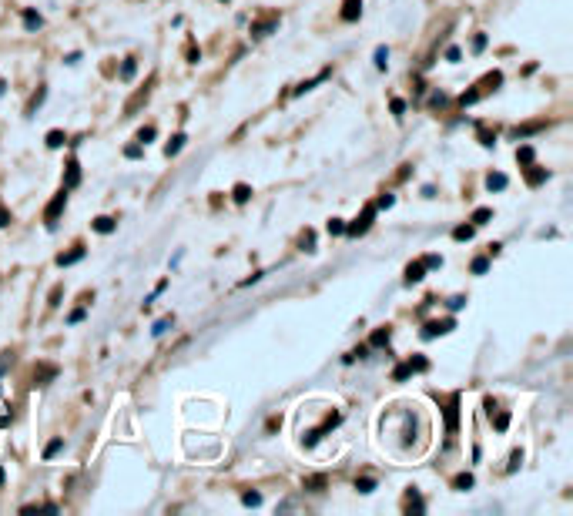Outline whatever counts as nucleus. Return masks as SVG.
Segmentation results:
<instances>
[{"instance_id": "c85d7f7f", "label": "nucleus", "mask_w": 573, "mask_h": 516, "mask_svg": "<svg viewBox=\"0 0 573 516\" xmlns=\"http://www.w3.org/2000/svg\"><path fill=\"white\" fill-rule=\"evenodd\" d=\"M406 506H409V510H419V513L426 510V503H422V496H419L416 490H409V493H406Z\"/></svg>"}, {"instance_id": "7c9ffc66", "label": "nucleus", "mask_w": 573, "mask_h": 516, "mask_svg": "<svg viewBox=\"0 0 573 516\" xmlns=\"http://www.w3.org/2000/svg\"><path fill=\"white\" fill-rule=\"evenodd\" d=\"M61 450H64V439H51V442L44 446V459H54Z\"/></svg>"}, {"instance_id": "5fc2aeb1", "label": "nucleus", "mask_w": 573, "mask_h": 516, "mask_svg": "<svg viewBox=\"0 0 573 516\" xmlns=\"http://www.w3.org/2000/svg\"><path fill=\"white\" fill-rule=\"evenodd\" d=\"M463 305H466V298H463V295L449 298V309H453V312H459V309H463Z\"/></svg>"}, {"instance_id": "603ef678", "label": "nucleus", "mask_w": 573, "mask_h": 516, "mask_svg": "<svg viewBox=\"0 0 573 516\" xmlns=\"http://www.w3.org/2000/svg\"><path fill=\"white\" fill-rule=\"evenodd\" d=\"M520 463H523V452H520V450H513V456H509V473H513V469H516Z\"/></svg>"}, {"instance_id": "72a5a7b5", "label": "nucleus", "mask_w": 573, "mask_h": 516, "mask_svg": "<svg viewBox=\"0 0 573 516\" xmlns=\"http://www.w3.org/2000/svg\"><path fill=\"white\" fill-rule=\"evenodd\" d=\"M248 194H252V188H248V184H235V192H231V198H235L238 205H245V201H248Z\"/></svg>"}, {"instance_id": "b1692460", "label": "nucleus", "mask_w": 573, "mask_h": 516, "mask_svg": "<svg viewBox=\"0 0 573 516\" xmlns=\"http://www.w3.org/2000/svg\"><path fill=\"white\" fill-rule=\"evenodd\" d=\"M473 235H476V225H459V228H453V238L456 242H470Z\"/></svg>"}, {"instance_id": "20e7f679", "label": "nucleus", "mask_w": 573, "mask_h": 516, "mask_svg": "<svg viewBox=\"0 0 573 516\" xmlns=\"http://www.w3.org/2000/svg\"><path fill=\"white\" fill-rule=\"evenodd\" d=\"M426 369H429V362L422 359V356H416V359H409V362H403V365H395L393 379H395V382H403V379H409L412 373H426Z\"/></svg>"}, {"instance_id": "a878e982", "label": "nucleus", "mask_w": 573, "mask_h": 516, "mask_svg": "<svg viewBox=\"0 0 573 516\" xmlns=\"http://www.w3.org/2000/svg\"><path fill=\"white\" fill-rule=\"evenodd\" d=\"M453 490H459V493L473 490V473H459V476L453 479Z\"/></svg>"}, {"instance_id": "dca6fc26", "label": "nucleus", "mask_w": 573, "mask_h": 516, "mask_svg": "<svg viewBox=\"0 0 573 516\" xmlns=\"http://www.w3.org/2000/svg\"><path fill=\"white\" fill-rule=\"evenodd\" d=\"M507 184H509V178L503 175V171H493V175L486 178V188H490V192H503Z\"/></svg>"}, {"instance_id": "a19ab883", "label": "nucleus", "mask_w": 573, "mask_h": 516, "mask_svg": "<svg viewBox=\"0 0 573 516\" xmlns=\"http://www.w3.org/2000/svg\"><path fill=\"white\" fill-rule=\"evenodd\" d=\"M366 352H369V346H359V348H352L349 356H345V362H356V359H366Z\"/></svg>"}, {"instance_id": "f03ea898", "label": "nucleus", "mask_w": 573, "mask_h": 516, "mask_svg": "<svg viewBox=\"0 0 573 516\" xmlns=\"http://www.w3.org/2000/svg\"><path fill=\"white\" fill-rule=\"evenodd\" d=\"M64 208H67V188H61V192L51 198V205L44 208V221H47V228H57V218H61Z\"/></svg>"}, {"instance_id": "4c0bfd02", "label": "nucleus", "mask_w": 573, "mask_h": 516, "mask_svg": "<svg viewBox=\"0 0 573 516\" xmlns=\"http://www.w3.org/2000/svg\"><path fill=\"white\" fill-rule=\"evenodd\" d=\"M497 413V409H493ZM493 426L499 429V433H507V426H509V413H497V419H493Z\"/></svg>"}, {"instance_id": "37998d69", "label": "nucleus", "mask_w": 573, "mask_h": 516, "mask_svg": "<svg viewBox=\"0 0 573 516\" xmlns=\"http://www.w3.org/2000/svg\"><path fill=\"white\" fill-rule=\"evenodd\" d=\"M389 107H393V115H395V117H403V115H406V101H403V98H393V104H389Z\"/></svg>"}, {"instance_id": "4d7b16f0", "label": "nucleus", "mask_w": 573, "mask_h": 516, "mask_svg": "<svg viewBox=\"0 0 573 516\" xmlns=\"http://www.w3.org/2000/svg\"><path fill=\"white\" fill-rule=\"evenodd\" d=\"M429 104H433V107H443V104H446V94H433V98H429Z\"/></svg>"}, {"instance_id": "58836bf2", "label": "nucleus", "mask_w": 573, "mask_h": 516, "mask_svg": "<svg viewBox=\"0 0 573 516\" xmlns=\"http://www.w3.org/2000/svg\"><path fill=\"white\" fill-rule=\"evenodd\" d=\"M419 262L426 265V271H429V269H439V265H443V255H426V258H419Z\"/></svg>"}, {"instance_id": "9b49d317", "label": "nucleus", "mask_w": 573, "mask_h": 516, "mask_svg": "<svg viewBox=\"0 0 573 516\" xmlns=\"http://www.w3.org/2000/svg\"><path fill=\"white\" fill-rule=\"evenodd\" d=\"M84 255H88V252L77 245V248H71V252H61V255H57V265H61V269H67V265H77Z\"/></svg>"}, {"instance_id": "49530a36", "label": "nucleus", "mask_w": 573, "mask_h": 516, "mask_svg": "<svg viewBox=\"0 0 573 516\" xmlns=\"http://www.w3.org/2000/svg\"><path fill=\"white\" fill-rule=\"evenodd\" d=\"M125 155H127V158H141V155H144V148H141V144H127Z\"/></svg>"}, {"instance_id": "bb28decb", "label": "nucleus", "mask_w": 573, "mask_h": 516, "mask_svg": "<svg viewBox=\"0 0 573 516\" xmlns=\"http://www.w3.org/2000/svg\"><path fill=\"white\" fill-rule=\"evenodd\" d=\"M490 218H493V208H476L470 221H473V225H486Z\"/></svg>"}, {"instance_id": "412c9836", "label": "nucleus", "mask_w": 573, "mask_h": 516, "mask_svg": "<svg viewBox=\"0 0 573 516\" xmlns=\"http://www.w3.org/2000/svg\"><path fill=\"white\" fill-rule=\"evenodd\" d=\"M44 98H47V88H37V94H34V98H30V104H27V117L37 115V107L44 104Z\"/></svg>"}, {"instance_id": "6e6d98bb", "label": "nucleus", "mask_w": 573, "mask_h": 516, "mask_svg": "<svg viewBox=\"0 0 573 516\" xmlns=\"http://www.w3.org/2000/svg\"><path fill=\"white\" fill-rule=\"evenodd\" d=\"M7 225H11V211L0 205V228H7Z\"/></svg>"}, {"instance_id": "bf43d9fd", "label": "nucleus", "mask_w": 573, "mask_h": 516, "mask_svg": "<svg viewBox=\"0 0 573 516\" xmlns=\"http://www.w3.org/2000/svg\"><path fill=\"white\" fill-rule=\"evenodd\" d=\"M0 486H4V469H0Z\"/></svg>"}, {"instance_id": "e433bc0d", "label": "nucleus", "mask_w": 573, "mask_h": 516, "mask_svg": "<svg viewBox=\"0 0 573 516\" xmlns=\"http://www.w3.org/2000/svg\"><path fill=\"white\" fill-rule=\"evenodd\" d=\"M480 144H483V148H493V144H497V131L490 134L486 128H480Z\"/></svg>"}, {"instance_id": "5701e85b", "label": "nucleus", "mask_w": 573, "mask_h": 516, "mask_svg": "<svg viewBox=\"0 0 573 516\" xmlns=\"http://www.w3.org/2000/svg\"><path fill=\"white\" fill-rule=\"evenodd\" d=\"M547 124L543 121H533V124H523V128H513V138H526V134H536V131H543Z\"/></svg>"}, {"instance_id": "473e14b6", "label": "nucleus", "mask_w": 573, "mask_h": 516, "mask_svg": "<svg viewBox=\"0 0 573 516\" xmlns=\"http://www.w3.org/2000/svg\"><path fill=\"white\" fill-rule=\"evenodd\" d=\"M64 141H67V138H64V131H57V128L47 131V148H64Z\"/></svg>"}, {"instance_id": "c756f323", "label": "nucleus", "mask_w": 573, "mask_h": 516, "mask_svg": "<svg viewBox=\"0 0 573 516\" xmlns=\"http://www.w3.org/2000/svg\"><path fill=\"white\" fill-rule=\"evenodd\" d=\"M134 71H138V61H134V57H127L125 64H121V81H131V78H134Z\"/></svg>"}, {"instance_id": "0eeeda50", "label": "nucleus", "mask_w": 573, "mask_h": 516, "mask_svg": "<svg viewBox=\"0 0 573 516\" xmlns=\"http://www.w3.org/2000/svg\"><path fill=\"white\" fill-rule=\"evenodd\" d=\"M275 27H279V13H272V17H265V20H255V24H252V37H268Z\"/></svg>"}, {"instance_id": "a18cd8bd", "label": "nucleus", "mask_w": 573, "mask_h": 516, "mask_svg": "<svg viewBox=\"0 0 573 516\" xmlns=\"http://www.w3.org/2000/svg\"><path fill=\"white\" fill-rule=\"evenodd\" d=\"M84 315H88V312H84V309H74V312H71V315H67V322H71V325L84 322Z\"/></svg>"}, {"instance_id": "6e6552de", "label": "nucleus", "mask_w": 573, "mask_h": 516, "mask_svg": "<svg viewBox=\"0 0 573 516\" xmlns=\"http://www.w3.org/2000/svg\"><path fill=\"white\" fill-rule=\"evenodd\" d=\"M339 17H342L345 24L359 20V17H362V0H345V4H342V13H339Z\"/></svg>"}, {"instance_id": "4be33fe9", "label": "nucleus", "mask_w": 573, "mask_h": 516, "mask_svg": "<svg viewBox=\"0 0 573 516\" xmlns=\"http://www.w3.org/2000/svg\"><path fill=\"white\" fill-rule=\"evenodd\" d=\"M185 141H188L185 134H175V138H171V141L165 144V155H168V158H175V155L181 151V148H185Z\"/></svg>"}, {"instance_id": "79ce46f5", "label": "nucleus", "mask_w": 573, "mask_h": 516, "mask_svg": "<svg viewBox=\"0 0 573 516\" xmlns=\"http://www.w3.org/2000/svg\"><path fill=\"white\" fill-rule=\"evenodd\" d=\"M329 235H345V221L342 218H332L329 221Z\"/></svg>"}, {"instance_id": "423d86ee", "label": "nucleus", "mask_w": 573, "mask_h": 516, "mask_svg": "<svg viewBox=\"0 0 573 516\" xmlns=\"http://www.w3.org/2000/svg\"><path fill=\"white\" fill-rule=\"evenodd\" d=\"M453 329H456V322H453V319H443V322H426V325H422V339L446 336V332H453Z\"/></svg>"}, {"instance_id": "de8ad7c7", "label": "nucleus", "mask_w": 573, "mask_h": 516, "mask_svg": "<svg viewBox=\"0 0 573 516\" xmlns=\"http://www.w3.org/2000/svg\"><path fill=\"white\" fill-rule=\"evenodd\" d=\"M395 205V194H382L379 201H376V208H393Z\"/></svg>"}, {"instance_id": "4468645a", "label": "nucleus", "mask_w": 573, "mask_h": 516, "mask_svg": "<svg viewBox=\"0 0 573 516\" xmlns=\"http://www.w3.org/2000/svg\"><path fill=\"white\" fill-rule=\"evenodd\" d=\"M91 225H94V232H98V235H111V232H115V228H117V221H115V218H108V215H101V218H94V221H91Z\"/></svg>"}, {"instance_id": "8fccbe9b", "label": "nucleus", "mask_w": 573, "mask_h": 516, "mask_svg": "<svg viewBox=\"0 0 573 516\" xmlns=\"http://www.w3.org/2000/svg\"><path fill=\"white\" fill-rule=\"evenodd\" d=\"M459 57H463V54H459V47H446V61H449V64H456Z\"/></svg>"}, {"instance_id": "7ed1b4c3", "label": "nucleus", "mask_w": 573, "mask_h": 516, "mask_svg": "<svg viewBox=\"0 0 573 516\" xmlns=\"http://www.w3.org/2000/svg\"><path fill=\"white\" fill-rule=\"evenodd\" d=\"M339 423H342V413H332V416H329V419H325V423H322V426H318V429H308L306 436H302V442H306L308 450H312V446H316L318 439L325 436V433H332V429L339 426Z\"/></svg>"}, {"instance_id": "39448f33", "label": "nucleus", "mask_w": 573, "mask_h": 516, "mask_svg": "<svg viewBox=\"0 0 573 516\" xmlns=\"http://www.w3.org/2000/svg\"><path fill=\"white\" fill-rule=\"evenodd\" d=\"M443 416H446V433H449V436H456V426H459V392H453V396H449Z\"/></svg>"}, {"instance_id": "f257e3e1", "label": "nucleus", "mask_w": 573, "mask_h": 516, "mask_svg": "<svg viewBox=\"0 0 573 516\" xmlns=\"http://www.w3.org/2000/svg\"><path fill=\"white\" fill-rule=\"evenodd\" d=\"M376 211H379V208H376V201H369V205L362 208V215H359L356 221H345V235H349V238L366 235L372 228V221H376Z\"/></svg>"}, {"instance_id": "aec40b11", "label": "nucleus", "mask_w": 573, "mask_h": 516, "mask_svg": "<svg viewBox=\"0 0 573 516\" xmlns=\"http://www.w3.org/2000/svg\"><path fill=\"white\" fill-rule=\"evenodd\" d=\"M499 84H503V74H499V71H493V74H486V78H483V84H480V94H483V90H497Z\"/></svg>"}, {"instance_id": "a211bd4d", "label": "nucleus", "mask_w": 573, "mask_h": 516, "mask_svg": "<svg viewBox=\"0 0 573 516\" xmlns=\"http://www.w3.org/2000/svg\"><path fill=\"white\" fill-rule=\"evenodd\" d=\"M372 64H376V71H386V67H389V47H386V44H379V47H376V54H372Z\"/></svg>"}, {"instance_id": "393cba45", "label": "nucleus", "mask_w": 573, "mask_h": 516, "mask_svg": "<svg viewBox=\"0 0 573 516\" xmlns=\"http://www.w3.org/2000/svg\"><path fill=\"white\" fill-rule=\"evenodd\" d=\"M171 322H175L171 315H165V319H158V322L151 325V336H154V339H161V336H165V332H168V329H171Z\"/></svg>"}, {"instance_id": "2eb2a0df", "label": "nucleus", "mask_w": 573, "mask_h": 516, "mask_svg": "<svg viewBox=\"0 0 573 516\" xmlns=\"http://www.w3.org/2000/svg\"><path fill=\"white\" fill-rule=\"evenodd\" d=\"M21 17H24V27H27V30H37V27L44 24V17H40L34 7H24V13H21Z\"/></svg>"}, {"instance_id": "13d9d810", "label": "nucleus", "mask_w": 573, "mask_h": 516, "mask_svg": "<svg viewBox=\"0 0 573 516\" xmlns=\"http://www.w3.org/2000/svg\"><path fill=\"white\" fill-rule=\"evenodd\" d=\"M4 90H7V84H4V81H0V94H4Z\"/></svg>"}, {"instance_id": "cd10ccee", "label": "nucleus", "mask_w": 573, "mask_h": 516, "mask_svg": "<svg viewBox=\"0 0 573 516\" xmlns=\"http://www.w3.org/2000/svg\"><path fill=\"white\" fill-rule=\"evenodd\" d=\"M302 486H306L308 493H322V490H325V476H308Z\"/></svg>"}, {"instance_id": "ddd939ff", "label": "nucleus", "mask_w": 573, "mask_h": 516, "mask_svg": "<svg viewBox=\"0 0 573 516\" xmlns=\"http://www.w3.org/2000/svg\"><path fill=\"white\" fill-rule=\"evenodd\" d=\"M426 278V265L422 262H409V269H406V285H416Z\"/></svg>"}, {"instance_id": "9d476101", "label": "nucleus", "mask_w": 573, "mask_h": 516, "mask_svg": "<svg viewBox=\"0 0 573 516\" xmlns=\"http://www.w3.org/2000/svg\"><path fill=\"white\" fill-rule=\"evenodd\" d=\"M329 74H332V67H325V71H318V74H316V78H312V81H302V84H299V88L292 90V94H295V98H299V94H306V90L318 88V84H322V81L329 78Z\"/></svg>"}, {"instance_id": "2f4dec72", "label": "nucleus", "mask_w": 573, "mask_h": 516, "mask_svg": "<svg viewBox=\"0 0 573 516\" xmlns=\"http://www.w3.org/2000/svg\"><path fill=\"white\" fill-rule=\"evenodd\" d=\"M486 269H490V258H486V255L473 258V265H470V271H473V275H486Z\"/></svg>"}, {"instance_id": "c03bdc74", "label": "nucleus", "mask_w": 573, "mask_h": 516, "mask_svg": "<svg viewBox=\"0 0 573 516\" xmlns=\"http://www.w3.org/2000/svg\"><path fill=\"white\" fill-rule=\"evenodd\" d=\"M242 503L245 506H258L262 503V493H242Z\"/></svg>"}, {"instance_id": "1a4fd4ad", "label": "nucleus", "mask_w": 573, "mask_h": 516, "mask_svg": "<svg viewBox=\"0 0 573 516\" xmlns=\"http://www.w3.org/2000/svg\"><path fill=\"white\" fill-rule=\"evenodd\" d=\"M77 184H81V165L71 158V161H67V175H64V188L71 192V188H77Z\"/></svg>"}, {"instance_id": "864d4df0", "label": "nucleus", "mask_w": 573, "mask_h": 516, "mask_svg": "<svg viewBox=\"0 0 573 516\" xmlns=\"http://www.w3.org/2000/svg\"><path fill=\"white\" fill-rule=\"evenodd\" d=\"M483 47H486V34H476V37H473V51L480 54Z\"/></svg>"}, {"instance_id": "f8f14e48", "label": "nucleus", "mask_w": 573, "mask_h": 516, "mask_svg": "<svg viewBox=\"0 0 573 516\" xmlns=\"http://www.w3.org/2000/svg\"><path fill=\"white\" fill-rule=\"evenodd\" d=\"M389 339H393V329H389V325H382V329H376V332L369 336V348L389 346Z\"/></svg>"}, {"instance_id": "ea45409f", "label": "nucleus", "mask_w": 573, "mask_h": 516, "mask_svg": "<svg viewBox=\"0 0 573 516\" xmlns=\"http://www.w3.org/2000/svg\"><path fill=\"white\" fill-rule=\"evenodd\" d=\"M480 98H483V94H480V90H466V94H463V98H459V104H463V107H466V104H476V101H480Z\"/></svg>"}, {"instance_id": "052dcab7", "label": "nucleus", "mask_w": 573, "mask_h": 516, "mask_svg": "<svg viewBox=\"0 0 573 516\" xmlns=\"http://www.w3.org/2000/svg\"><path fill=\"white\" fill-rule=\"evenodd\" d=\"M221 4H228V0H221Z\"/></svg>"}, {"instance_id": "09e8293b", "label": "nucleus", "mask_w": 573, "mask_h": 516, "mask_svg": "<svg viewBox=\"0 0 573 516\" xmlns=\"http://www.w3.org/2000/svg\"><path fill=\"white\" fill-rule=\"evenodd\" d=\"M151 138H154V128H141V131H138V141H141V144H148Z\"/></svg>"}, {"instance_id": "c9c22d12", "label": "nucleus", "mask_w": 573, "mask_h": 516, "mask_svg": "<svg viewBox=\"0 0 573 516\" xmlns=\"http://www.w3.org/2000/svg\"><path fill=\"white\" fill-rule=\"evenodd\" d=\"M356 490L359 493H372V490H376V479H372V476H359L356 479Z\"/></svg>"}, {"instance_id": "f704fd0d", "label": "nucleus", "mask_w": 573, "mask_h": 516, "mask_svg": "<svg viewBox=\"0 0 573 516\" xmlns=\"http://www.w3.org/2000/svg\"><path fill=\"white\" fill-rule=\"evenodd\" d=\"M516 161H520V165H533V148H530V144H523L520 151H516Z\"/></svg>"}, {"instance_id": "6ab92c4d", "label": "nucleus", "mask_w": 573, "mask_h": 516, "mask_svg": "<svg viewBox=\"0 0 573 516\" xmlns=\"http://www.w3.org/2000/svg\"><path fill=\"white\" fill-rule=\"evenodd\" d=\"M54 375H57V365H37V373H34V379H37V386H47Z\"/></svg>"}, {"instance_id": "f3484780", "label": "nucleus", "mask_w": 573, "mask_h": 516, "mask_svg": "<svg viewBox=\"0 0 573 516\" xmlns=\"http://www.w3.org/2000/svg\"><path fill=\"white\" fill-rule=\"evenodd\" d=\"M547 178H550V171H547V168H526V184H530V188L543 184Z\"/></svg>"}, {"instance_id": "3c124183", "label": "nucleus", "mask_w": 573, "mask_h": 516, "mask_svg": "<svg viewBox=\"0 0 573 516\" xmlns=\"http://www.w3.org/2000/svg\"><path fill=\"white\" fill-rule=\"evenodd\" d=\"M13 362V352H0V375H4V369Z\"/></svg>"}]
</instances>
